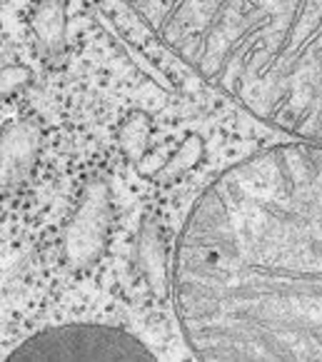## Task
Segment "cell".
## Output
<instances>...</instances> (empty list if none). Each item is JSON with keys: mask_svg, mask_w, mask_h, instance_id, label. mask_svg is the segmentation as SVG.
Returning a JSON list of instances; mask_svg holds the SVG:
<instances>
[{"mask_svg": "<svg viewBox=\"0 0 322 362\" xmlns=\"http://www.w3.org/2000/svg\"><path fill=\"white\" fill-rule=\"evenodd\" d=\"M170 290L200 360H322V143L285 140L215 177L175 240Z\"/></svg>", "mask_w": 322, "mask_h": 362, "instance_id": "obj_1", "label": "cell"}, {"mask_svg": "<svg viewBox=\"0 0 322 362\" xmlns=\"http://www.w3.org/2000/svg\"><path fill=\"white\" fill-rule=\"evenodd\" d=\"M195 75L260 123L322 143V0H123Z\"/></svg>", "mask_w": 322, "mask_h": 362, "instance_id": "obj_2", "label": "cell"}, {"mask_svg": "<svg viewBox=\"0 0 322 362\" xmlns=\"http://www.w3.org/2000/svg\"><path fill=\"white\" fill-rule=\"evenodd\" d=\"M8 357L11 360H155L145 342L113 325L45 327L20 342Z\"/></svg>", "mask_w": 322, "mask_h": 362, "instance_id": "obj_3", "label": "cell"}, {"mask_svg": "<svg viewBox=\"0 0 322 362\" xmlns=\"http://www.w3.org/2000/svg\"><path fill=\"white\" fill-rule=\"evenodd\" d=\"M0 8H3V0H0Z\"/></svg>", "mask_w": 322, "mask_h": 362, "instance_id": "obj_4", "label": "cell"}]
</instances>
